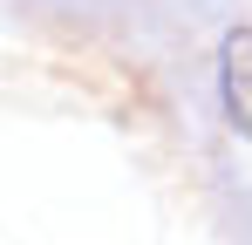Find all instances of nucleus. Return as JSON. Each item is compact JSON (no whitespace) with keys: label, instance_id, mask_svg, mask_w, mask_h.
<instances>
[{"label":"nucleus","instance_id":"1","mask_svg":"<svg viewBox=\"0 0 252 245\" xmlns=\"http://www.w3.org/2000/svg\"><path fill=\"white\" fill-rule=\"evenodd\" d=\"M218 82H225V116L252 136V28L225 41V61H218Z\"/></svg>","mask_w":252,"mask_h":245}]
</instances>
